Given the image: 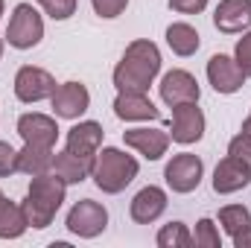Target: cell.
<instances>
[{
    "instance_id": "cell-30",
    "label": "cell",
    "mask_w": 251,
    "mask_h": 248,
    "mask_svg": "<svg viewBox=\"0 0 251 248\" xmlns=\"http://www.w3.org/2000/svg\"><path fill=\"white\" fill-rule=\"evenodd\" d=\"M234 59H237L240 67H243V73L251 79V29H246L243 38L237 41V47H234Z\"/></svg>"
},
{
    "instance_id": "cell-6",
    "label": "cell",
    "mask_w": 251,
    "mask_h": 248,
    "mask_svg": "<svg viewBox=\"0 0 251 248\" xmlns=\"http://www.w3.org/2000/svg\"><path fill=\"white\" fill-rule=\"evenodd\" d=\"M201 178H204V161L199 155H193V152L173 155L167 161V167H164V181L178 196H187L193 190H199Z\"/></svg>"
},
{
    "instance_id": "cell-17",
    "label": "cell",
    "mask_w": 251,
    "mask_h": 248,
    "mask_svg": "<svg viewBox=\"0 0 251 248\" xmlns=\"http://www.w3.org/2000/svg\"><path fill=\"white\" fill-rule=\"evenodd\" d=\"M102 123L97 120H79L73 128H67V137H64V149L82 155V158H91L97 161V152L102 149Z\"/></svg>"
},
{
    "instance_id": "cell-7",
    "label": "cell",
    "mask_w": 251,
    "mask_h": 248,
    "mask_svg": "<svg viewBox=\"0 0 251 248\" xmlns=\"http://www.w3.org/2000/svg\"><path fill=\"white\" fill-rule=\"evenodd\" d=\"M56 79L50 70L44 67H35V64H24L18 73H15V97L24 102V105H35V102H44L56 94Z\"/></svg>"
},
{
    "instance_id": "cell-8",
    "label": "cell",
    "mask_w": 251,
    "mask_h": 248,
    "mask_svg": "<svg viewBox=\"0 0 251 248\" xmlns=\"http://www.w3.org/2000/svg\"><path fill=\"white\" fill-rule=\"evenodd\" d=\"M204 73H207L210 88H213L216 94H222V97H231V94L243 91V85H246V79H249V76L243 73V67L237 64V59H234V56H225V53L210 56Z\"/></svg>"
},
{
    "instance_id": "cell-21",
    "label": "cell",
    "mask_w": 251,
    "mask_h": 248,
    "mask_svg": "<svg viewBox=\"0 0 251 248\" xmlns=\"http://www.w3.org/2000/svg\"><path fill=\"white\" fill-rule=\"evenodd\" d=\"M53 149L50 146H32V143H24V149H18V173L35 178V175H44V173H53Z\"/></svg>"
},
{
    "instance_id": "cell-33",
    "label": "cell",
    "mask_w": 251,
    "mask_h": 248,
    "mask_svg": "<svg viewBox=\"0 0 251 248\" xmlns=\"http://www.w3.org/2000/svg\"><path fill=\"white\" fill-rule=\"evenodd\" d=\"M240 131H246V134H251V111H249V117L243 120V128H240Z\"/></svg>"
},
{
    "instance_id": "cell-11",
    "label": "cell",
    "mask_w": 251,
    "mask_h": 248,
    "mask_svg": "<svg viewBox=\"0 0 251 248\" xmlns=\"http://www.w3.org/2000/svg\"><path fill=\"white\" fill-rule=\"evenodd\" d=\"M50 105L59 120H79L91 108V91L82 82H62L50 97Z\"/></svg>"
},
{
    "instance_id": "cell-12",
    "label": "cell",
    "mask_w": 251,
    "mask_h": 248,
    "mask_svg": "<svg viewBox=\"0 0 251 248\" xmlns=\"http://www.w3.org/2000/svg\"><path fill=\"white\" fill-rule=\"evenodd\" d=\"M123 143L128 149H134L137 155H143L146 161H161L173 143L170 131L164 128H149V125H137V128H128L123 131Z\"/></svg>"
},
{
    "instance_id": "cell-3",
    "label": "cell",
    "mask_w": 251,
    "mask_h": 248,
    "mask_svg": "<svg viewBox=\"0 0 251 248\" xmlns=\"http://www.w3.org/2000/svg\"><path fill=\"white\" fill-rule=\"evenodd\" d=\"M137 173H140V164L134 155H128L126 149H117V146H102L97 152L91 178L105 196H117L137 178Z\"/></svg>"
},
{
    "instance_id": "cell-26",
    "label": "cell",
    "mask_w": 251,
    "mask_h": 248,
    "mask_svg": "<svg viewBox=\"0 0 251 248\" xmlns=\"http://www.w3.org/2000/svg\"><path fill=\"white\" fill-rule=\"evenodd\" d=\"M38 6H41V12L47 15V18H53V21H67V18H73L76 15V0H35Z\"/></svg>"
},
{
    "instance_id": "cell-22",
    "label": "cell",
    "mask_w": 251,
    "mask_h": 248,
    "mask_svg": "<svg viewBox=\"0 0 251 248\" xmlns=\"http://www.w3.org/2000/svg\"><path fill=\"white\" fill-rule=\"evenodd\" d=\"M26 231H29V222H26L24 204L3 196L0 198V240H21Z\"/></svg>"
},
{
    "instance_id": "cell-32",
    "label": "cell",
    "mask_w": 251,
    "mask_h": 248,
    "mask_svg": "<svg viewBox=\"0 0 251 248\" xmlns=\"http://www.w3.org/2000/svg\"><path fill=\"white\" fill-rule=\"evenodd\" d=\"M231 243H234V248H251V228L240 231L237 237H231Z\"/></svg>"
},
{
    "instance_id": "cell-20",
    "label": "cell",
    "mask_w": 251,
    "mask_h": 248,
    "mask_svg": "<svg viewBox=\"0 0 251 248\" xmlns=\"http://www.w3.org/2000/svg\"><path fill=\"white\" fill-rule=\"evenodd\" d=\"M167 47H170L178 59H190V56L199 53L201 35H199V29H196L193 24H187V21H176V24L167 26Z\"/></svg>"
},
{
    "instance_id": "cell-2",
    "label": "cell",
    "mask_w": 251,
    "mask_h": 248,
    "mask_svg": "<svg viewBox=\"0 0 251 248\" xmlns=\"http://www.w3.org/2000/svg\"><path fill=\"white\" fill-rule=\"evenodd\" d=\"M64 198H67V184H64L59 175L44 173V175L29 178L26 198L21 201V204H24V213H26L29 228H35V231L50 228V225H53V219H56V213L62 210Z\"/></svg>"
},
{
    "instance_id": "cell-25",
    "label": "cell",
    "mask_w": 251,
    "mask_h": 248,
    "mask_svg": "<svg viewBox=\"0 0 251 248\" xmlns=\"http://www.w3.org/2000/svg\"><path fill=\"white\" fill-rule=\"evenodd\" d=\"M193 246L196 248H222V234L219 225L213 219H199L196 222V234H193Z\"/></svg>"
},
{
    "instance_id": "cell-16",
    "label": "cell",
    "mask_w": 251,
    "mask_h": 248,
    "mask_svg": "<svg viewBox=\"0 0 251 248\" xmlns=\"http://www.w3.org/2000/svg\"><path fill=\"white\" fill-rule=\"evenodd\" d=\"M210 184H213V193H219V196H234L251 184V170L243 161H237L234 155H225L216 164Z\"/></svg>"
},
{
    "instance_id": "cell-13",
    "label": "cell",
    "mask_w": 251,
    "mask_h": 248,
    "mask_svg": "<svg viewBox=\"0 0 251 248\" xmlns=\"http://www.w3.org/2000/svg\"><path fill=\"white\" fill-rule=\"evenodd\" d=\"M167 204H170L167 190L149 184V187H143V190L134 193V198H131V204H128V216H131V222H137V225H152V222H158V219L167 213Z\"/></svg>"
},
{
    "instance_id": "cell-18",
    "label": "cell",
    "mask_w": 251,
    "mask_h": 248,
    "mask_svg": "<svg viewBox=\"0 0 251 248\" xmlns=\"http://www.w3.org/2000/svg\"><path fill=\"white\" fill-rule=\"evenodd\" d=\"M114 114L123 123H149V120L161 117V111L149 99V94H117L114 97Z\"/></svg>"
},
{
    "instance_id": "cell-34",
    "label": "cell",
    "mask_w": 251,
    "mask_h": 248,
    "mask_svg": "<svg viewBox=\"0 0 251 248\" xmlns=\"http://www.w3.org/2000/svg\"><path fill=\"white\" fill-rule=\"evenodd\" d=\"M3 50H6V38H0V59H3Z\"/></svg>"
},
{
    "instance_id": "cell-28",
    "label": "cell",
    "mask_w": 251,
    "mask_h": 248,
    "mask_svg": "<svg viewBox=\"0 0 251 248\" xmlns=\"http://www.w3.org/2000/svg\"><path fill=\"white\" fill-rule=\"evenodd\" d=\"M91 6H94V12L100 18L114 21V18H120L126 9H128V0H91Z\"/></svg>"
},
{
    "instance_id": "cell-19",
    "label": "cell",
    "mask_w": 251,
    "mask_h": 248,
    "mask_svg": "<svg viewBox=\"0 0 251 248\" xmlns=\"http://www.w3.org/2000/svg\"><path fill=\"white\" fill-rule=\"evenodd\" d=\"M91 170H94V161L91 158H82L70 149H62L53 155V175H59L64 184H82L85 178H91Z\"/></svg>"
},
{
    "instance_id": "cell-31",
    "label": "cell",
    "mask_w": 251,
    "mask_h": 248,
    "mask_svg": "<svg viewBox=\"0 0 251 248\" xmlns=\"http://www.w3.org/2000/svg\"><path fill=\"white\" fill-rule=\"evenodd\" d=\"M167 6L178 15H201L207 9V0H167Z\"/></svg>"
},
{
    "instance_id": "cell-27",
    "label": "cell",
    "mask_w": 251,
    "mask_h": 248,
    "mask_svg": "<svg viewBox=\"0 0 251 248\" xmlns=\"http://www.w3.org/2000/svg\"><path fill=\"white\" fill-rule=\"evenodd\" d=\"M228 155H234L237 161H243L251 170V134H246V131L234 134V137L228 140Z\"/></svg>"
},
{
    "instance_id": "cell-14",
    "label": "cell",
    "mask_w": 251,
    "mask_h": 248,
    "mask_svg": "<svg viewBox=\"0 0 251 248\" xmlns=\"http://www.w3.org/2000/svg\"><path fill=\"white\" fill-rule=\"evenodd\" d=\"M59 117L53 114H41V111H29V114H21L18 117V134L24 143H32V146H56L59 140Z\"/></svg>"
},
{
    "instance_id": "cell-4",
    "label": "cell",
    "mask_w": 251,
    "mask_h": 248,
    "mask_svg": "<svg viewBox=\"0 0 251 248\" xmlns=\"http://www.w3.org/2000/svg\"><path fill=\"white\" fill-rule=\"evenodd\" d=\"M6 44L15 50H32L44 38V18L32 3H18L12 9L9 26H6Z\"/></svg>"
},
{
    "instance_id": "cell-1",
    "label": "cell",
    "mask_w": 251,
    "mask_h": 248,
    "mask_svg": "<svg viewBox=\"0 0 251 248\" xmlns=\"http://www.w3.org/2000/svg\"><path fill=\"white\" fill-rule=\"evenodd\" d=\"M161 50L149 38H134L123 50V59L114 67V88L117 94H149L161 73Z\"/></svg>"
},
{
    "instance_id": "cell-9",
    "label": "cell",
    "mask_w": 251,
    "mask_h": 248,
    "mask_svg": "<svg viewBox=\"0 0 251 248\" xmlns=\"http://www.w3.org/2000/svg\"><path fill=\"white\" fill-rule=\"evenodd\" d=\"M161 99L164 105L176 108V105H184V102H199L201 97V88H199V79L190 73V70H181V67H173L161 76Z\"/></svg>"
},
{
    "instance_id": "cell-35",
    "label": "cell",
    "mask_w": 251,
    "mask_h": 248,
    "mask_svg": "<svg viewBox=\"0 0 251 248\" xmlns=\"http://www.w3.org/2000/svg\"><path fill=\"white\" fill-rule=\"evenodd\" d=\"M3 12H6V0H0V18H3Z\"/></svg>"
},
{
    "instance_id": "cell-29",
    "label": "cell",
    "mask_w": 251,
    "mask_h": 248,
    "mask_svg": "<svg viewBox=\"0 0 251 248\" xmlns=\"http://www.w3.org/2000/svg\"><path fill=\"white\" fill-rule=\"evenodd\" d=\"M18 173V149L6 140H0V178H9Z\"/></svg>"
},
{
    "instance_id": "cell-5",
    "label": "cell",
    "mask_w": 251,
    "mask_h": 248,
    "mask_svg": "<svg viewBox=\"0 0 251 248\" xmlns=\"http://www.w3.org/2000/svg\"><path fill=\"white\" fill-rule=\"evenodd\" d=\"M67 231L79 240H97L100 234H105L108 228V210L105 204L94 201V198H79L70 210H67V219H64Z\"/></svg>"
},
{
    "instance_id": "cell-36",
    "label": "cell",
    "mask_w": 251,
    "mask_h": 248,
    "mask_svg": "<svg viewBox=\"0 0 251 248\" xmlns=\"http://www.w3.org/2000/svg\"><path fill=\"white\" fill-rule=\"evenodd\" d=\"M0 198H3V190H0Z\"/></svg>"
},
{
    "instance_id": "cell-23",
    "label": "cell",
    "mask_w": 251,
    "mask_h": 248,
    "mask_svg": "<svg viewBox=\"0 0 251 248\" xmlns=\"http://www.w3.org/2000/svg\"><path fill=\"white\" fill-rule=\"evenodd\" d=\"M216 219H219V225L228 237H237L240 231L251 228V210L246 204H225V207H219Z\"/></svg>"
},
{
    "instance_id": "cell-15",
    "label": "cell",
    "mask_w": 251,
    "mask_h": 248,
    "mask_svg": "<svg viewBox=\"0 0 251 248\" xmlns=\"http://www.w3.org/2000/svg\"><path fill=\"white\" fill-rule=\"evenodd\" d=\"M213 26L222 35H243L251 29V0H219L213 9Z\"/></svg>"
},
{
    "instance_id": "cell-10",
    "label": "cell",
    "mask_w": 251,
    "mask_h": 248,
    "mask_svg": "<svg viewBox=\"0 0 251 248\" xmlns=\"http://www.w3.org/2000/svg\"><path fill=\"white\" fill-rule=\"evenodd\" d=\"M204 111L199 108V102H184V105H176L173 108V123H170V137L181 146H193L204 137Z\"/></svg>"
},
{
    "instance_id": "cell-24",
    "label": "cell",
    "mask_w": 251,
    "mask_h": 248,
    "mask_svg": "<svg viewBox=\"0 0 251 248\" xmlns=\"http://www.w3.org/2000/svg\"><path fill=\"white\" fill-rule=\"evenodd\" d=\"M155 243H158V248H190L193 246V231L184 222H167L158 231Z\"/></svg>"
}]
</instances>
